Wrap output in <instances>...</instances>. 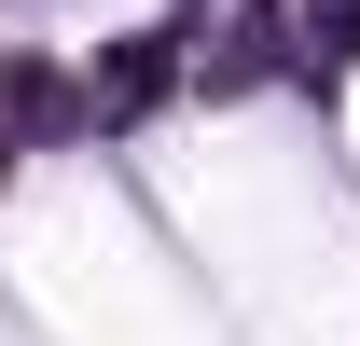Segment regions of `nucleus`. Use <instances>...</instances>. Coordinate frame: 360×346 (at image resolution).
Here are the masks:
<instances>
[{
	"label": "nucleus",
	"instance_id": "f257e3e1",
	"mask_svg": "<svg viewBox=\"0 0 360 346\" xmlns=\"http://www.w3.org/2000/svg\"><path fill=\"white\" fill-rule=\"evenodd\" d=\"M167 84H180V56H167V42H111V56H97V84H84V125H139Z\"/></svg>",
	"mask_w": 360,
	"mask_h": 346
},
{
	"label": "nucleus",
	"instance_id": "f03ea898",
	"mask_svg": "<svg viewBox=\"0 0 360 346\" xmlns=\"http://www.w3.org/2000/svg\"><path fill=\"white\" fill-rule=\"evenodd\" d=\"M56 125H84V84L42 70V56H14V70H0V153H14V139H56Z\"/></svg>",
	"mask_w": 360,
	"mask_h": 346
},
{
	"label": "nucleus",
	"instance_id": "7ed1b4c3",
	"mask_svg": "<svg viewBox=\"0 0 360 346\" xmlns=\"http://www.w3.org/2000/svg\"><path fill=\"white\" fill-rule=\"evenodd\" d=\"M347 28H360V0H305V70H333V56H347Z\"/></svg>",
	"mask_w": 360,
	"mask_h": 346
}]
</instances>
